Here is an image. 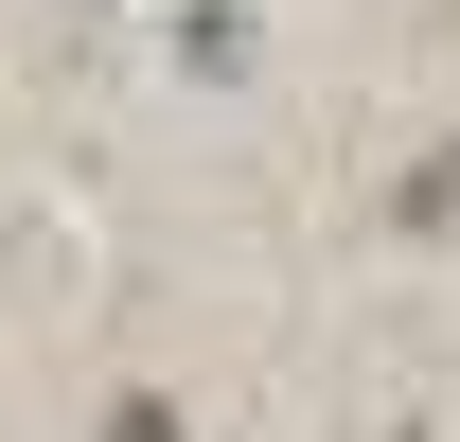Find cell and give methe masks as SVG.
Instances as JSON below:
<instances>
[{
    "mask_svg": "<svg viewBox=\"0 0 460 442\" xmlns=\"http://www.w3.org/2000/svg\"><path fill=\"white\" fill-rule=\"evenodd\" d=\"M107 442H177V407H160V389H124V407H107Z\"/></svg>",
    "mask_w": 460,
    "mask_h": 442,
    "instance_id": "cell-1",
    "label": "cell"
}]
</instances>
